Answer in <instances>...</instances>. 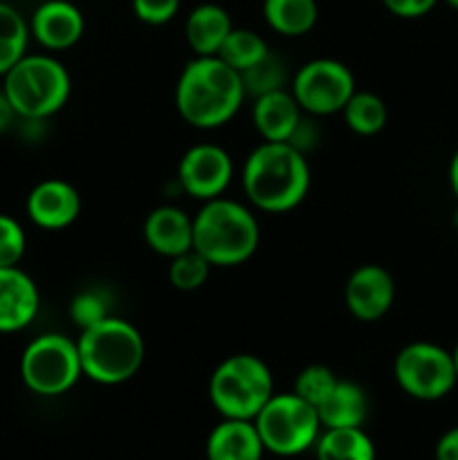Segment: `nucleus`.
<instances>
[{
  "label": "nucleus",
  "mask_w": 458,
  "mask_h": 460,
  "mask_svg": "<svg viewBox=\"0 0 458 460\" xmlns=\"http://www.w3.org/2000/svg\"><path fill=\"white\" fill-rule=\"evenodd\" d=\"M245 102L241 75L218 57H196L175 84V108L189 126L214 130L229 124Z\"/></svg>",
  "instance_id": "nucleus-1"
},
{
  "label": "nucleus",
  "mask_w": 458,
  "mask_h": 460,
  "mask_svg": "<svg viewBox=\"0 0 458 460\" xmlns=\"http://www.w3.org/2000/svg\"><path fill=\"white\" fill-rule=\"evenodd\" d=\"M242 189L254 209L265 214L292 211L308 196V157L287 142L259 144L242 166Z\"/></svg>",
  "instance_id": "nucleus-2"
},
{
  "label": "nucleus",
  "mask_w": 458,
  "mask_h": 460,
  "mask_svg": "<svg viewBox=\"0 0 458 460\" xmlns=\"http://www.w3.org/2000/svg\"><path fill=\"white\" fill-rule=\"evenodd\" d=\"M259 220L242 202L220 196L207 200L193 216V250L214 268L245 263L259 250Z\"/></svg>",
  "instance_id": "nucleus-3"
},
{
  "label": "nucleus",
  "mask_w": 458,
  "mask_h": 460,
  "mask_svg": "<svg viewBox=\"0 0 458 460\" xmlns=\"http://www.w3.org/2000/svg\"><path fill=\"white\" fill-rule=\"evenodd\" d=\"M84 376L97 385L115 386L133 380L146 358V344L135 323L106 317L84 328L76 340Z\"/></svg>",
  "instance_id": "nucleus-4"
},
{
  "label": "nucleus",
  "mask_w": 458,
  "mask_h": 460,
  "mask_svg": "<svg viewBox=\"0 0 458 460\" xmlns=\"http://www.w3.org/2000/svg\"><path fill=\"white\" fill-rule=\"evenodd\" d=\"M3 79L4 97L25 121H43L57 115L72 93L70 72L49 54H25Z\"/></svg>",
  "instance_id": "nucleus-5"
},
{
  "label": "nucleus",
  "mask_w": 458,
  "mask_h": 460,
  "mask_svg": "<svg viewBox=\"0 0 458 460\" xmlns=\"http://www.w3.org/2000/svg\"><path fill=\"white\" fill-rule=\"evenodd\" d=\"M272 395V371L259 355H229L211 373L209 400L223 418L254 420Z\"/></svg>",
  "instance_id": "nucleus-6"
},
{
  "label": "nucleus",
  "mask_w": 458,
  "mask_h": 460,
  "mask_svg": "<svg viewBox=\"0 0 458 460\" xmlns=\"http://www.w3.org/2000/svg\"><path fill=\"white\" fill-rule=\"evenodd\" d=\"M254 425L265 452L277 456H296L308 452L321 434L317 409L299 398L295 391L274 394L254 418Z\"/></svg>",
  "instance_id": "nucleus-7"
},
{
  "label": "nucleus",
  "mask_w": 458,
  "mask_h": 460,
  "mask_svg": "<svg viewBox=\"0 0 458 460\" xmlns=\"http://www.w3.org/2000/svg\"><path fill=\"white\" fill-rule=\"evenodd\" d=\"M84 376L76 341L61 332H45L31 340L21 355L22 385L40 398L67 394Z\"/></svg>",
  "instance_id": "nucleus-8"
},
{
  "label": "nucleus",
  "mask_w": 458,
  "mask_h": 460,
  "mask_svg": "<svg viewBox=\"0 0 458 460\" xmlns=\"http://www.w3.org/2000/svg\"><path fill=\"white\" fill-rule=\"evenodd\" d=\"M393 377L413 400L434 402L458 385L452 350L431 341H411L395 355Z\"/></svg>",
  "instance_id": "nucleus-9"
},
{
  "label": "nucleus",
  "mask_w": 458,
  "mask_h": 460,
  "mask_svg": "<svg viewBox=\"0 0 458 460\" xmlns=\"http://www.w3.org/2000/svg\"><path fill=\"white\" fill-rule=\"evenodd\" d=\"M355 90L353 72L337 58H313L301 66L290 81V93L296 103L313 117L341 112Z\"/></svg>",
  "instance_id": "nucleus-10"
},
{
  "label": "nucleus",
  "mask_w": 458,
  "mask_h": 460,
  "mask_svg": "<svg viewBox=\"0 0 458 460\" xmlns=\"http://www.w3.org/2000/svg\"><path fill=\"white\" fill-rule=\"evenodd\" d=\"M233 180L232 155L218 144L202 142L187 148L178 164V182L196 200L220 198Z\"/></svg>",
  "instance_id": "nucleus-11"
},
{
  "label": "nucleus",
  "mask_w": 458,
  "mask_h": 460,
  "mask_svg": "<svg viewBox=\"0 0 458 460\" xmlns=\"http://www.w3.org/2000/svg\"><path fill=\"white\" fill-rule=\"evenodd\" d=\"M395 301V279L386 268L375 263L353 270L344 286V304L357 322H380Z\"/></svg>",
  "instance_id": "nucleus-12"
},
{
  "label": "nucleus",
  "mask_w": 458,
  "mask_h": 460,
  "mask_svg": "<svg viewBox=\"0 0 458 460\" xmlns=\"http://www.w3.org/2000/svg\"><path fill=\"white\" fill-rule=\"evenodd\" d=\"M85 31V18L70 0H45L34 9L30 34L48 52L75 48Z\"/></svg>",
  "instance_id": "nucleus-13"
},
{
  "label": "nucleus",
  "mask_w": 458,
  "mask_h": 460,
  "mask_svg": "<svg viewBox=\"0 0 458 460\" xmlns=\"http://www.w3.org/2000/svg\"><path fill=\"white\" fill-rule=\"evenodd\" d=\"M27 216L31 223L48 232L66 229L79 218L81 196L67 180L49 178L36 184L25 202Z\"/></svg>",
  "instance_id": "nucleus-14"
},
{
  "label": "nucleus",
  "mask_w": 458,
  "mask_h": 460,
  "mask_svg": "<svg viewBox=\"0 0 458 460\" xmlns=\"http://www.w3.org/2000/svg\"><path fill=\"white\" fill-rule=\"evenodd\" d=\"M40 295L34 279L18 265L0 268V332H18L39 314Z\"/></svg>",
  "instance_id": "nucleus-15"
},
{
  "label": "nucleus",
  "mask_w": 458,
  "mask_h": 460,
  "mask_svg": "<svg viewBox=\"0 0 458 460\" xmlns=\"http://www.w3.org/2000/svg\"><path fill=\"white\" fill-rule=\"evenodd\" d=\"M144 241L155 254L173 259L193 247V218L175 205H160L144 220Z\"/></svg>",
  "instance_id": "nucleus-16"
},
{
  "label": "nucleus",
  "mask_w": 458,
  "mask_h": 460,
  "mask_svg": "<svg viewBox=\"0 0 458 460\" xmlns=\"http://www.w3.org/2000/svg\"><path fill=\"white\" fill-rule=\"evenodd\" d=\"M301 117L304 111L287 88L260 94L251 103V121L263 142H287Z\"/></svg>",
  "instance_id": "nucleus-17"
},
{
  "label": "nucleus",
  "mask_w": 458,
  "mask_h": 460,
  "mask_svg": "<svg viewBox=\"0 0 458 460\" xmlns=\"http://www.w3.org/2000/svg\"><path fill=\"white\" fill-rule=\"evenodd\" d=\"M263 454L254 420L223 418L207 438V460H260Z\"/></svg>",
  "instance_id": "nucleus-18"
},
{
  "label": "nucleus",
  "mask_w": 458,
  "mask_h": 460,
  "mask_svg": "<svg viewBox=\"0 0 458 460\" xmlns=\"http://www.w3.org/2000/svg\"><path fill=\"white\" fill-rule=\"evenodd\" d=\"M232 30L233 22L227 9L214 3H202L187 16L184 39L196 57H216Z\"/></svg>",
  "instance_id": "nucleus-19"
},
{
  "label": "nucleus",
  "mask_w": 458,
  "mask_h": 460,
  "mask_svg": "<svg viewBox=\"0 0 458 460\" xmlns=\"http://www.w3.org/2000/svg\"><path fill=\"white\" fill-rule=\"evenodd\" d=\"M368 395L359 385L350 380H337L335 389L317 407L321 429L362 427L368 418Z\"/></svg>",
  "instance_id": "nucleus-20"
},
{
  "label": "nucleus",
  "mask_w": 458,
  "mask_h": 460,
  "mask_svg": "<svg viewBox=\"0 0 458 460\" xmlns=\"http://www.w3.org/2000/svg\"><path fill=\"white\" fill-rule=\"evenodd\" d=\"M263 18L281 36H304L317 25V0H263Z\"/></svg>",
  "instance_id": "nucleus-21"
},
{
  "label": "nucleus",
  "mask_w": 458,
  "mask_h": 460,
  "mask_svg": "<svg viewBox=\"0 0 458 460\" xmlns=\"http://www.w3.org/2000/svg\"><path fill=\"white\" fill-rule=\"evenodd\" d=\"M314 452L317 460H375V445L362 427L321 429Z\"/></svg>",
  "instance_id": "nucleus-22"
},
{
  "label": "nucleus",
  "mask_w": 458,
  "mask_h": 460,
  "mask_svg": "<svg viewBox=\"0 0 458 460\" xmlns=\"http://www.w3.org/2000/svg\"><path fill=\"white\" fill-rule=\"evenodd\" d=\"M341 115H344L346 126L355 135L371 137V135H377L386 126L389 108H386L384 99L380 94L368 93V90H355L353 97L346 102Z\"/></svg>",
  "instance_id": "nucleus-23"
},
{
  "label": "nucleus",
  "mask_w": 458,
  "mask_h": 460,
  "mask_svg": "<svg viewBox=\"0 0 458 460\" xmlns=\"http://www.w3.org/2000/svg\"><path fill=\"white\" fill-rule=\"evenodd\" d=\"M30 39V22L16 7L0 0V76L25 57Z\"/></svg>",
  "instance_id": "nucleus-24"
},
{
  "label": "nucleus",
  "mask_w": 458,
  "mask_h": 460,
  "mask_svg": "<svg viewBox=\"0 0 458 460\" xmlns=\"http://www.w3.org/2000/svg\"><path fill=\"white\" fill-rule=\"evenodd\" d=\"M268 54L269 48L259 31L245 30V27H233L227 39H225V43L220 45L216 57L223 58L229 67H233L241 75L247 67L256 66Z\"/></svg>",
  "instance_id": "nucleus-25"
},
{
  "label": "nucleus",
  "mask_w": 458,
  "mask_h": 460,
  "mask_svg": "<svg viewBox=\"0 0 458 460\" xmlns=\"http://www.w3.org/2000/svg\"><path fill=\"white\" fill-rule=\"evenodd\" d=\"M242 88H245V97H260V94L277 93V90H286L287 85V67L286 61L277 54L269 52L268 57L260 58L256 66L247 67L241 72Z\"/></svg>",
  "instance_id": "nucleus-26"
},
{
  "label": "nucleus",
  "mask_w": 458,
  "mask_h": 460,
  "mask_svg": "<svg viewBox=\"0 0 458 460\" xmlns=\"http://www.w3.org/2000/svg\"><path fill=\"white\" fill-rule=\"evenodd\" d=\"M211 268H214V265H211L200 252H196L191 247V250L184 252V254L171 259L169 283L180 292L200 290L207 283V279H209Z\"/></svg>",
  "instance_id": "nucleus-27"
},
{
  "label": "nucleus",
  "mask_w": 458,
  "mask_h": 460,
  "mask_svg": "<svg viewBox=\"0 0 458 460\" xmlns=\"http://www.w3.org/2000/svg\"><path fill=\"white\" fill-rule=\"evenodd\" d=\"M337 380H339V377L335 376L332 368L323 367V364H310V367H305L304 371H299V376L295 377L292 391L317 409L319 404L328 398V394L335 389Z\"/></svg>",
  "instance_id": "nucleus-28"
},
{
  "label": "nucleus",
  "mask_w": 458,
  "mask_h": 460,
  "mask_svg": "<svg viewBox=\"0 0 458 460\" xmlns=\"http://www.w3.org/2000/svg\"><path fill=\"white\" fill-rule=\"evenodd\" d=\"M27 236L22 225L7 214H0V268H13L25 256Z\"/></svg>",
  "instance_id": "nucleus-29"
},
{
  "label": "nucleus",
  "mask_w": 458,
  "mask_h": 460,
  "mask_svg": "<svg viewBox=\"0 0 458 460\" xmlns=\"http://www.w3.org/2000/svg\"><path fill=\"white\" fill-rule=\"evenodd\" d=\"M70 317H72V322L79 326V331L103 322L106 317H110V313H108L106 296L97 290L79 292V295L70 301Z\"/></svg>",
  "instance_id": "nucleus-30"
},
{
  "label": "nucleus",
  "mask_w": 458,
  "mask_h": 460,
  "mask_svg": "<svg viewBox=\"0 0 458 460\" xmlns=\"http://www.w3.org/2000/svg\"><path fill=\"white\" fill-rule=\"evenodd\" d=\"M182 0H130L133 13L146 25H166L180 12Z\"/></svg>",
  "instance_id": "nucleus-31"
},
{
  "label": "nucleus",
  "mask_w": 458,
  "mask_h": 460,
  "mask_svg": "<svg viewBox=\"0 0 458 460\" xmlns=\"http://www.w3.org/2000/svg\"><path fill=\"white\" fill-rule=\"evenodd\" d=\"M386 12L398 18H422L438 4V0H382Z\"/></svg>",
  "instance_id": "nucleus-32"
},
{
  "label": "nucleus",
  "mask_w": 458,
  "mask_h": 460,
  "mask_svg": "<svg viewBox=\"0 0 458 460\" xmlns=\"http://www.w3.org/2000/svg\"><path fill=\"white\" fill-rule=\"evenodd\" d=\"M287 144H292V146L296 148V151H301L304 155H308L310 151H313L314 146L319 144V128L317 124H314L310 117H301L299 126L295 128V133H292V137L287 139Z\"/></svg>",
  "instance_id": "nucleus-33"
},
{
  "label": "nucleus",
  "mask_w": 458,
  "mask_h": 460,
  "mask_svg": "<svg viewBox=\"0 0 458 460\" xmlns=\"http://www.w3.org/2000/svg\"><path fill=\"white\" fill-rule=\"evenodd\" d=\"M436 460H458V427L445 431L434 449Z\"/></svg>",
  "instance_id": "nucleus-34"
},
{
  "label": "nucleus",
  "mask_w": 458,
  "mask_h": 460,
  "mask_svg": "<svg viewBox=\"0 0 458 460\" xmlns=\"http://www.w3.org/2000/svg\"><path fill=\"white\" fill-rule=\"evenodd\" d=\"M16 112H13V108H12V103H9V99L4 97V93L3 90H0V133H3V130H7L9 126L13 124V119H16Z\"/></svg>",
  "instance_id": "nucleus-35"
},
{
  "label": "nucleus",
  "mask_w": 458,
  "mask_h": 460,
  "mask_svg": "<svg viewBox=\"0 0 458 460\" xmlns=\"http://www.w3.org/2000/svg\"><path fill=\"white\" fill-rule=\"evenodd\" d=\"M449 187H452L454 196H456L458 200V148L456 153H454L452 162H449Z\"/></svg>",
  "instance_id": "nucleus-36"
},
{
  "label": "nucleus",
  "mask_w": 458,
  "mask_h": 460,
  "mask_svg": "<svg viewBox=\"0 0 458 460\" xmlns=\"http://www.w3.org/2000/svg\"><path fill=\"white\" fill-rule=\"evenodd\" d=\"M452 355H454V367H456V377H458V341H456V346H454Z\"/></svg>",
  "instance_id": "nucleus-37"
},
{
  "label": "nucleus",
  "mask_w": 458,
  "mask_h": 460,
  "mask_svg": "<svg viewBox=\"0 0 458 460\" xmlns=\"http://www.w3.org/2000/svg\"><path fill=\"white\" fill-rule=\"evenodd\" d=\"M452 223H454V227L458 229V207H456V211H454V216H452Z\"/></svg>",
  "instance_id": "nucleus-38"
},
{
  "label": "nucleus",
  "mask_w": 458,
  "mask_h": 460,
  "mask_svg": "<svg viewBox=\"0 0 458 460\" xmlns=\"http://www.w3.org/2000/svg\"><path fill=\"white\" fill-rule=\"evenodd\" d=\"M445 3H447L449 7H452V9H456V12H458V0H445Z\"/></svg>",
  "instance_id": "nucleus-39"
}]
</instances>
